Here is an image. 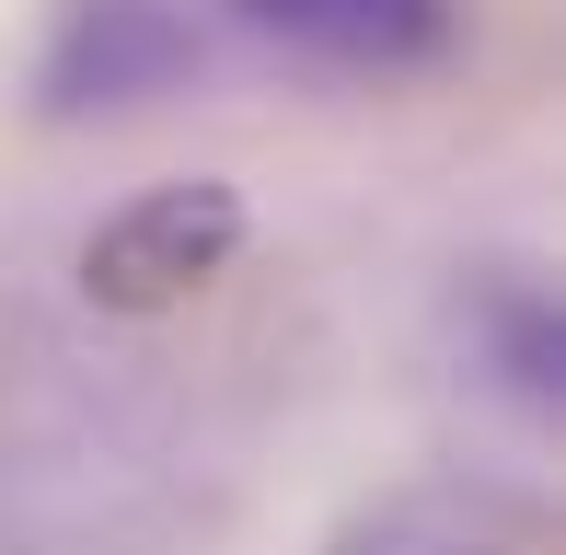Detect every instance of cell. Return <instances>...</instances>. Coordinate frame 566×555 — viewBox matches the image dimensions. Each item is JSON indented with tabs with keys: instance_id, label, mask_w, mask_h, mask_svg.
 <instances>
[{
	"instance_id": "cell-1",
	"label": "cell",
	"mask_w": 566,
	"mask_h": 555,
	"mask_svg": "<svg viewBox=\"0 0 566 555\" xmlns=\"http://www.w3.org/2000/svg\"><path fill=\"white\" fill-rule=\"evenodd\" d=\"M254 209L231 174H174V186H139L127 209H105L82 232V301L93 313H174L209 278H231Z\"/></svg>"
},
{
	"instance_id": "cell-2",
	"label": "cell",
	"mask_w": 566,
	"mask_h": 555,
	"mask_svg": "<svg viewBox=\"0 0 566 555\" xmlns=\"http://www.w3.org/2000/svg\"><path fill=\"white\" fill-rule=\"evenodd\" d=\"M186 70V12L174 0H70L46 46V116H116Z\"/></svg>"
},
{
	"instance_id": "cell-3",
	"label": "cell",
	"mask_w": 566,
	"mask_h": 555,
	"mask_svg": "<svg viewBox=\"0 0 566 555\" xmlns=\"http://www.w3.org/2000/svg\"><path fill=\"white\" fill-rule=\"evenodd\" d=\"M231 12L254 35L301 46V59H336V70H417L451 35L440 0H231Z\"/></svg>"
}]
</instances>
